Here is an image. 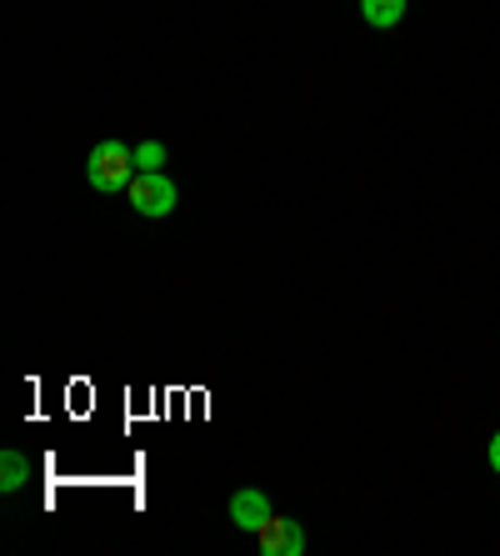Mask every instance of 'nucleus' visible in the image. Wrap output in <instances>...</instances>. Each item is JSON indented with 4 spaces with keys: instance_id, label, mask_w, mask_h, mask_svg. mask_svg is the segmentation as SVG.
<instances>
[{
    "instance_id": "0eeeda50",
    "label": "nucleus",
    "mask_w": 500,
    "mask_h": 556,
    "mask_svg": "<svg viewBox=\"0 0 500 556\" xmlns=\"http://www.w3.org/2000/svg\"><path fill=\"white\" fill-rule=\"evenodd\" d=\"M161 166H166V141L136 146V170H161Z\"/></svg>"
},
{
    "instance_id": "f03ea898",
    "label": "nucleus",
    "mask_w": 500,
    "mask_h": 556,
    "mask_svg": "<svg viewBox=\"0 0 500 556\" xmlns=\"http://www.w3.org/2000/svg\"><path fill=\"white\" fill-rule=\"evenodd\" d=\"M126 195H130V206H136V216H151V220H166L180 201L176 181L161 176V170H136V181L126 186Z\"/></svg>"
},
{
    "instance_id": "f257e3e1",
    "label": "nucleus",
    "mask_w": 500,
    "mask_h": 556,
    "mask_svg": "<svg viewBox=\"0 0 500 556\" xmlns=\"http://www.w3.org/2000/svg\"><path fill=\"white\" fill-rule=\"evenodd\" d=\"M86 181H90V191H101V195L126 191L136 181V151L126 141H101L86 155Z\"/></svg>"
},
{
    "instance_id": "6e6552de",
    "label": "nucleus",
    "mask_w": 500,
    "mask_h": 556,
    "mask_svg": "<svg viewBox=\"0 0 500 556\" xmlns=\"http://www.w3.org/2000/svg\"><path fill=\"white\" fill-rule=\"evenodd\" d=\"M486 456H490V471H496V477H500V431H496V437H490Z\"/></svg>"
},
{
    "instance_id": "7ed1b4c3",
    "label": "nucleus",
    "mask_w": 500,
    "mask_h": 556,
    "mask_svg": "<svg viewBox=\"0 0 500 556\" xmlns=\"http://www.w3.org/2000/svg\"><path fill=\"white\" fill-rule=\"evenodd\" d=\"M256 542L266 556H300L306 552V531H300V521H291V517H270L266 527L256 531Z\"/></svg>"
},
{
    "instance_id": "423d86ee",
    "label": "nucleus",
    "mask_w": 500,
    "mask_h": 556,
    "mask_svg": "<svg viewBox=\"0 0 500 556\" xmlns=\"http://www.w3.org/2000/svg\"><path fill=\"white\" fill-rule=\"evenodd\" d=\"M30 481V462H26V452H0V492L11 496V492H21Z\"/></svg>"
},
{
    "instance_id": "39448f33",
    "label": "nucleus",
    "mask_w": 500,
    "mask_h": 556,
    "mask_svg": "<svg viewBox=\"0 0 500 556\" xmlns=\"http://www.w3.org/2000/svg\"><path fill=\"white\" fill-rule=\"evenodd\" d=\"M360 15H366V26L390 30L406 21V0H360Z\"/></svg>"
},
{
    "instance_id": "20e7f679",
    "label": "nucleus",
    "mask_w": 500,
    "mask_h": 556,
    "mask_svg": "<svg viewBox=\"0 0 500 556\" xmlns=\"http://www.w3.org/2000/svg\"><path fill=\"white\" fill-rule=\"evenodd\" d=\"M270 517H275V511H270L266 492H256V486H241V492L231 496V521L241 531H260Z\"/></svg>"
}]
</instances>
